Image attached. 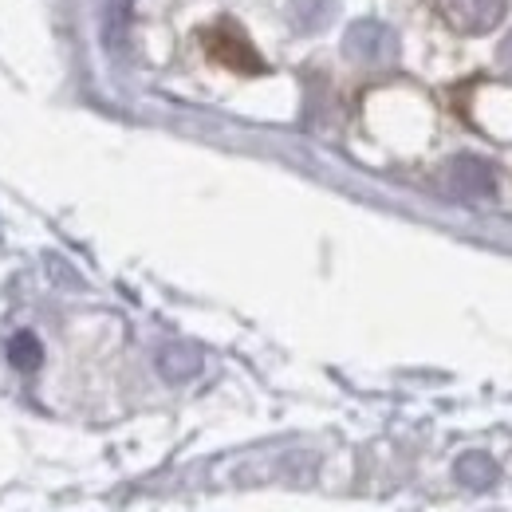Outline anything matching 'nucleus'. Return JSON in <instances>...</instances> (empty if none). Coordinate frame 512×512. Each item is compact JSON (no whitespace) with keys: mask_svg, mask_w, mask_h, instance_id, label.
Instances as JSON below:
<instances>
[{"mask_svg":"<svg viewBox=\"0 0 512 512\" xmlns=\"http://www.w3.org/2000/svg\"><path fill=\"white\" fill-rule=\"evenodd\" d=\"M292 12L300 28H320L331 12V0H292Z\"/></svg>","mask_w":512,"mask_h":512,"instance_id":"obj_3","label":"nucleus"},{"mask_svg":"<svg viewBox=\"0 0 512 512\" xmlns=\"http://www.w3.org/2000/svg\"><path fill=\"white\" fill-rule=\"evenodd\" d=\"M438 4H442V12H446L457 28L485 32V28H493L501 20V12H505L509 0H438Z\"/></svg>","mask_w":512,"mask_h":512,"instance_id":"obj_1","label":"nucleus"},{"mask_svg":"<svg viewBox=\"0 0 512 512\" xmlns=\"http://www.w3.org/2000/svg\"><path fill=\"white\" fill-rule=\"evenodd\" d=\"M347 56L351 60H390L394 56V36L379 20H363L347 32Z\"/></svg>","mask_w":512,"mask_h":512,"instance_id":"obj_2","label":"nucleus"},{"mask_svg":"<svg viewBox=\"0 0 512 512\" xmlns=\"http://www.w3.org/2000/svg\"><path fill=\"white\" fill-rule=\"evenodd\" d=\"M12 363L24 367V371H32V367L40 363V343H36L32 335H16V339H12Z\"/></svg>","mask_w":512,"mask_h":512,"instance_id":"obj_4","label":"nucleus"}]
</instances>
